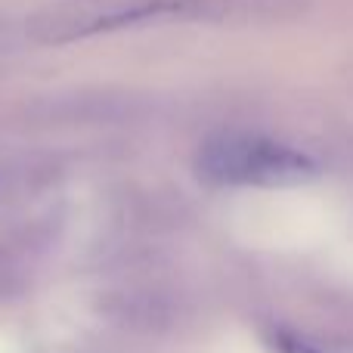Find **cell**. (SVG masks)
<instances>
[{"label":"cell","mask_w":353,"mask_h":353,"mask_svg":"<svg viewBox=\"0 0 353 353\" xmlns=\"http://www.w3.org/2000/svg\"><path fill=\"white\" fill-rule=\"evenodd\" d=\"M199 171L226 186H285L313 176L316 165L263 137H214L199 152Z\"/></svg>","instance_id":"cell-2"},{"label":"cell","mask_w":353,"mask_h":353,"mask_svg":"<svg viewBox=\"0 0 353 353\" xmlns=\"http://www.w3.org/2000/svg\"><path fill=\"white\" fill-rule=\"evenodd\" d=\"M273 344H276V350H279V353H323V350L313 347V344H307V341H301V338L288 335V332H279Z\"/></svg>","instance_id":"cell-3"},{"label":"cell","mask_w":353,"mask_h":353,"mask_svg":"<svg viewBox=\"0 0 353 353\" xmlns=\"http://www.w3.org/2000/svg\"><path fill=\"white\" fill-rule=\"evenodd\" d=\"M298 6L301 0H112L105 6L43 12L31 22V34L37 41L59 43L118 28H134L143 22H168V19H205V22L273 19L288 16Z\"/></svg>","instance_id":"cell-1"}]
</instances>
